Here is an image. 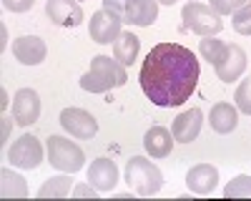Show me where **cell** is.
Masks as SVG:
<instances>
[{"label":"cell","instance_id":"30","mask_svg":"<svg viewBox=\"0 0 251 201\" xmlns=\"http://www.w3.org/2000/svg\"><path fill=\"white\" fill-rule=\"evenodd\" d=\"M188 3H194V0H188Z\"/></svg>","mask_w":251,"mask_h":201},{"label":"cell","instance_id":"25","mask_svg":"<svg viewBox=\"0 0 251 201\" xmlns=\"http://www.w3.org/2000/svg\"><path fill=\"white\" fill-rule=\"evenodd\" d=\"M231 23H234V30L239 35H251V5L236 10L234 18H231Z\"/></svg>","mask_w":251,"mask_h":201},{"label":"cell","instance_id":"15","mask_svg":"<svg viewBox=\"0 0 251 201\" xmlns=\"http://www.w3.org/2000/svg\"><path fill=\"white\" fill-rule=\"evenodd\" d=\"M46 53H48V48H46V43L38 35H23V38H18L15 43H13V55L23 66H38V63H43Z\"/></svg>","mask_w":251,"mask_h":201},{"label":"cell","instance_id":"26","mask_svg":"<svg viewBox=\"0 0 251 201\" xmlns=\"http://www.w3.org/2000/svg\"><path fill=\"white\" fill-rule=\"evenodd\" d=\"M251 5V0H211V8L219 13V15H234L236 10Z\"/></svg>","mask_w":251,"mask_h":201},{"label":"cell","instance_id":"12","mask_svg":"<svg viewBox=\"0 0 251 201\" xmlns=\"http://www.w3.org/2000/svg\"><path fill=\"white\" fill-rule=\"evenodd\" d=\"M46 15L60 28H75L83 23V8L75 0H48Z\"/></svg>","mask_w":251,"mask_h":201},{"label":"cell","instance_id":"11","mask_svg":"<svg viewBox=\"0 0 251 201\" xmlns=\"http://www.w3.org/2000/svg\"><path fill=\"white\" fill-rule=\"evenodd\" d=\"M121 20L113 15V13H108V10H98V13H93L91 15V23H88V35H91V40H96V43H100V46H108V43H113V40L121 35Z\"/></svg>","mask_w":251,"mask_h":201},{"label":"cell","instance_id":"6","mask_svg":"<svg viewBox=\"0 0 251 201\" xmlns=\"http://www.w3.org/2000/svg\"><path fill=\"white\" fill-rule=\"evenodd\" d=\"M46 153H48L50 166H55L58 171H66V174L80 171L83 169V161H86L83 149L75 144V141L66 138V136H48Z\"/></svg>","mask_w":251,"mask_h":201},{"label":"cell","instance_id":"9","mask_svg":"<svg viewBox=\"0 0 251 201\" xmlns=\"http://www.w3.org/2000/svg\"><path fill=\"white\" fill-rule=\"evenodd\" d=\"M60 126L66 133H71L73 138H93L98 133V124L96 118L83 111V108H63L60 111Z\"/></svg>","mask_w":251,"mask_h":201},{"label":"cell","instance_id":"10","mask_svg":"<svg viewBox=\"0 0 251 201\" xmlns=\"http://www.w3.org/2000/svg\"><path fill=\"white\" fill-rule=\"evenodd\" d=\"M13 118L18 126H33L40 118V96L33 88H20L13 98Z\"/></svg>","mask_w":251,"mask_h":201},{"label":"cell","instance_id":"14","mask_svg":"<svg viewBox=\"0 0 251 201\" xmlns=\"http://www.w3.org/2000/svg\"><path fill=\"white\" fill-rule=\"evenodd\" d=\"M216 184H219V169L211 166V164H196L194 169H188V174H186L188 191H194L199 196L214 194Z\"/></svg>","mask_w":251,"mask_h":201},{"label":"cell","instance_id":"29","mask_svg":"<svg viewBox=\"0 0 251 201\" xmlns=\"http://www.w3.org/2000/svg\"><path fill=\"white\" fill-rule=\"evenodd\" d=\"M158 3H163V5H174L176 0H158Z\"/></svg>","mask_w":251,"mask_h":201},{"label":"cell","instance_id":"3","mask_svg":"<svg viewBox=\"0 0 251 201\" xmlns=\"http://www.w3.org/2000/svg\"><path fill=\"white\" fill-rule=\"evenodd\" d=\"M103 10L113 13L121 23L149 28L158 18V0H103Z\"/></svg>","mask_w":251,"mask_h":201},{"label":"cell","instance_id":"18","mask_svg":"<svg viewBox=\"0 0 251 201\" xmlns=\"http://www.w3.org/2000/svg\"><path fill=\"white\" fill-rule=\"evenodd\" d=\"M208 124H211V128L216 133L226 136L239 126V111L231 103H216L211 108V116H208Z\"/></svg>","mask_w":251,"mask_h":201},{"label":"cell","instance_id":"28","mask_svg":"<svg viewBox=\"0 0 251 201\" xmlns=\"http://www.w3.org/2000/svg\"><path fill=\"white\" fill-rule=\"evenodd\" d=\"M96 191H98L96 186H75L71 196H91V199H96Z\"/></svg>","mask_w":251,"mask_h":201},{"label":"cell","instance_id":"20","mask_svg":"<svg viewBox=\"0 0 251 201\" xmlns=\"http://www.w3.org/2000/svg\"><path fill=\"white\" fill-rule=\"evenodd\" d=\"M71 194H73L71 176H53V178H48L46 184L38 189V196L40 199H66Z\"/></svg>","mask_w":251,"mask_h":201},{"label":"cell","instance_id":"21","mask_svg":"<svg viewBox=\"0 0 251 201\" xmlns=\"http://www.w3.org/2000/svg\"><path fill=\"white\" fill-rule=\"evenodd\" d=\"M0 194L3 196H28V184H25V178L20 176V174H15V171H10V169H3L0 171Z\"/></svg>","mask_w":251,"mask_h":201},{"label":"cell","instance_id":"2","mask_svg":"<svg viewBox=\"0 0 251 201\" xmlns=\"http://www.w3.org/2000/svg\"><path fill=\"white\" fill-rule=\"evenodd\" d=\"M126 80H128L126 66H121L111 55H96L91 60V68L80 78V88L88 93H106L111 88L126 86Z\"/></svg>","mask_w":251,"mask_h":201},{"label":"cell","instance_id":"19","mask_svg":"<svg viewBox=\"0 0 251 201\" xmlns=\"http://www.w3.org/2000/svg\"><path fill=\"white\" fill-rule=\"evenodd\" d=\"M138 50H141V40L131 30H121V35L113 40V58L121 66H131L138 58Z\"/></svg>","mask_w":251,"mask_h":201},{"label":"cell","instance_id":"16","mask_svg":"<svg viewBox=\"0 0 251 201\" xmlns=\"http://www.w3.org/2000/svg\"><path fill=\"white\" fill-rule=\"evenodd\" d=\"M88 181H91V186H96L100 194L113 191V186L118 184V166L111 158H96L88 166Z\"/></svg>","mask_w":251,"mask_h":201},{"label":"cell","instance_id":"8","mask_svg":"<svg viewBox=\"0 0 251 201\" xmlns=\"http://www.w3.org/2000/svg\"><path fill=\"white\" fill-rule=\"evenodd\" d=\"M214 71H216L219 80H224V83H234V80H239L241 73L246 71V53H244V48L236 46V43H231V46L226 43L221 58L214 63Z\"/></svg>","mask_w":251,"mask_h":201},{"label":"cell","instance_id":"17","mask_svg":"<svg viewBox=\"0 0 251 201\" xmlns=\"http://www.w3.org/2000/svg\"><path fill=\"white\" fill-rule=\"evenodd\" d=\"M174 133L169 128H163V126H151L149 131H146L143 136V149L146 153H149L151 158H166L171 153L174 149Z\"/></svg>","mask_w":251,"mask_h":201},{"label":"cell","instance_id":"13","mask_svg":"<svg viewBox=\"0 0 251 201\" xmlns=\"http://www.w3.org/2000/svg\"><path fill=\"white\" fill-rule=\"evenodd\" d=\"M201 126H203V113L201 108H188L183 113H178L174 118V126H171V133L178 144H191V141L199 138L201 133Z\"/></svg>","mask_w":251,"mask_h":201},{"label":"cell","instance_id":"5","mask_svg":"<svg viewBox=\"0 0 251 201\" xmlns=\"http://www.w3.org/2000/svg\"><path fill=\"white\" fill-rule=\"evenodd\" d=\"M181 20H183V28H186L188 33H196V35H201V38L219 35L221 28H224L221 15H219L211 5H203V3H199V0L183 5Z\"/></svg>","mask_w":251,"mask_h":201},{"label":"cell","instance_id":"22","mask_svg":"<svg viewBox=\"0 0 251 201\" xmlns=\"http://www.w3.org/2000/svg\"><path fill=\"white\" fill-rule=\"evenodd\" d=\"M224 196L226 199H251V176L239 174L236 178H231L224 186Z\"/></svg>","mask_w":251,"mask_h":201},{"label":"cell","instance_id":"23","mask_svg":"<svg viewBox=\"0 0 251 201\" xmlns=\"http://www.w3.org/2000/svg\"><path fill=\"white\" fill-rule=\"evenodd\" d=\"M224 48H226V43H224V40H219V38H214V35L203 38L201 43H199V53H201V58H203V60H208L211 66L221 58Z\"/></svg>","mask_w":251,"mask_h":201},{"label":"cell","instance_id":"1","mask_svg":"<svg viewBox=\"0 0 251 201\" xmlns=\"http://www.w3.org/2000/svg\"><path fill=\"white\" fill-rule=\"evenodd\" d=\"M141 88L146 98L158 108L186 103L199 83V60L181 43H158L146 55L141 73Z\"/></svg>","mask_w":251,"mask_h":201},{"label":"cell","instance_id":"7","mask_svg":"<svg viewBox=\"0 0 251 201\" xmlns=\"http://www.w3.org/2000/svg\"><path fill=\"white\" fill-rule=\"evenodd\" d=\"M8 161L10 166H18V169H38L43 164V144L33 133H23L18 141L10 144Z\"/></svg>","mask_w":251,"mask_h":201},{"label":"cell","instance_id":"24","mask_svg":"<svg viewBox=\"0 0 251 201\" xmlns=\"http://www.w3.org/2000/svg\"><path fill=\"white\" fill-rule=\"evenodd\" d=\"M234 100H236V108L246 116H251V78L241 80L236 93H234Z\"/></svg>","mask_w":251,"mask_h":201},{"label":"cell","instance_id":"27","mask_svg":"<svg viewBox=\"0 0 251 201\" xmlns=\"http://www.w3.org/2000/svg\"><path fill=\"white\" fill-rule=\"evenodd\" d=\"M35 0H3V8L10 10V13H25L33 8Z\"/></svg>","mask_w":251,"mask_h":201},{"label":"cell","instance_id":"4","mask_svg":"<svg viewBox=\"0 0 251 201\" xmlns=\"http://www.w3.org/2000/svg\"><path fill=\"white\" fill-rule=\"evenodd\" d=\"M126 181L138 196H156L163 186V174L153 161L143 156H133L126 164Z\"/></svg>","mask_w":251,"mask_h":201}]
</instances>
